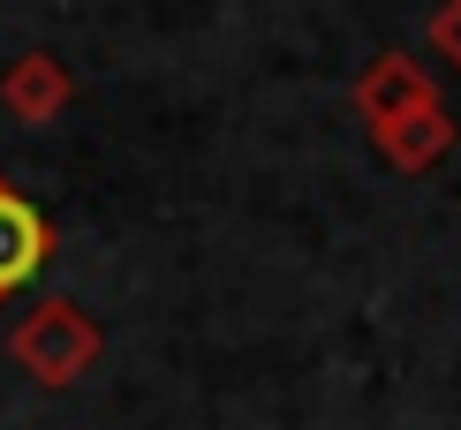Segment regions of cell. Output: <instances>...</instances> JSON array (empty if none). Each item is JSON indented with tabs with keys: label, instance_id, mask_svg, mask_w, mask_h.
I'll use <instances>...</instances> for the list:
<instances>
[{
	"label": "cell",
	"instance_id": "cell-1",
	"mask_svg": "<svg viewBox=\"0 0 461 430\" xmlns=\"http://www.w3.org/2000/svg\"><path fill=\"white\" fill-rule=\"evenodd\" d=\"M8 355H15V370H23L38 393H68V385H84L91 370H99L106 332L91 325L84 302L46 295V302H31V318L8 332Z\"/></svg>",
	"mask_w": 461,
	"mask_h": 430
},
{
	"label": "cell",
	"instance_id": "cell-2",
	"mask_svg": "<svg viewBox=\"0 0 461 430\" xmlns=\"http://www.w3.org/2000/svg\"><path fill=\"white\" fill-rule=\"evenodd\" d=\"M348 106L363 113V129H378V121H393V113H416V106H438V76L416 61V53H371V68L356 76V91H348Z\"/></svg>",
	"mask_w": 461,
	"mask_h": 430
},
{
	"label": "cell",
	"instance_id": "cell-3",
	"mask_svg": "<svg viewBox=\"0 0 461 430\" xmlns=\"http://www.w3.org/2000/svg\"><path fill=\"white\" fill-rule=\"evenodd\" d=\"M76 99V76L61 53H46V46H31V53H15L8 76H0V106H8V121H23V129H53L68 113Z\"/></svg>",
	"mask_w": 461,
	"mask_h": 430
},
{
	"label": "cell",
	"instance_id": "cell-4",
	"mask_svg": "<svg viewBox=\"0 0 461 430\" xmlns=\"http://www.w3.org/2000/svg\"><path fill=\"white\" fill-rule=\"evenodd\" d=\"M46 264H53V219L0 174V295L31 287Z\"/></svg>",
	"mask_w": 461,
	"mask_h": 430
},
{
	"label": "cell",
	"instance_id": "cell-5",
	"mask_svg": "<svg viewBox=\"0 0 461 430\" xmlns=\"http://www.w3.org/2000/svg\"><path fill=\"white\" fill-rule=\"evenodd\" d=\"M371 144H378V159L401 166V174H431V166L454 151V113H447V99H438V106H416V113H393V121L371 129Z\"/></svg>",
	"mask_w": 461,
	"mask_h": 430
},
{
	"label": "cell",
	"instance_id": "cell-6",
	"mask_svg": "<svg viewBox=\"0 0 461 430\" xmlns=\"http://www.w3.org/2000/svg\"><path fill=\"white\" fill-rule=\"evenodd\" d=\"M431 46H438V53H447V61L461 68V0H447V8L431 15Z\"/></svg>",
	"mask_w": 461,
	"mask_h": 430
}]
</instances>
